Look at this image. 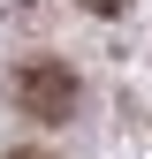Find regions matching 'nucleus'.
<instances>
[{"instance_id":"obj_1","label":"nucleus","mask_w":152,"mask_h":159,"mask_svg":"<svg viewBox=\"0 0 152 159\" xmlns=\"http://www.w3.org/2000/svg\"><path fill=\"white\" fill-rule=\"evenodd\" d=\"M8 98L31 114V121H69L84 91H76V68H69V61L38 53V61H15V76H8Z\"/></svg>"},{"instance_id":"obj_2","label":"nucleus","mask_w":152,"mask_h":159,"mask_svg":"<svg viewBox=\"0 0 152 159\" xmlns=\"http://www.w3.org/2000/svg\"><path fill=\"white\" fill-rule=\"evenodd\" d=\"M76 8H84V15H122L129 0H76Z\"/></svg>"},{"instance_id":"obj_3","label":"nucleus","mask_w":152,"mask_h":159,"mask_svg":"<svg viewBox=\"0 0 152 159\" xmlns=\"http://www.w3.org/2000/svg\"><path fill=\"white\" fill-rule=\"evenodd\" d=\"M8 159H46V152H38V144H23V152H8Z\"/></svg>"}]
</instances>
